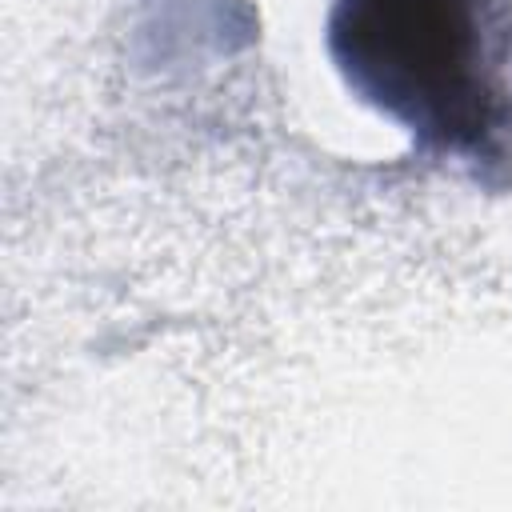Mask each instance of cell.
<instances>
[{
	"instance_id": "obj_1",
	"label": "cell",
	"mask_w": 512,
	"mask_h": 512,
	"mask_svg": "<svg viewBox=\"0 0 512 512\" xmlns=\"http://www.w3.org/2000/svg\"><path fill=\"white\" fill-rule=\"evenodd\" d=\"M324 44L344 88L436 160L512 180L508 0H332Z\"/></svg>"
}]
</instances>
